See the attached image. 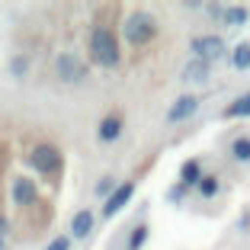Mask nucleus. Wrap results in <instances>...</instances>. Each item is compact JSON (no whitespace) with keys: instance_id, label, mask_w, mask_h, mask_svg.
<instances>
[{"instance_id":"obj_9","label":"nucleus","mask_w":250,"mask_h":250,"mask_svg":"<svg viewBox=\"0 0 250 250\" xmlns=\"http://www.w3.org/2000/svg\"><path fill=\"white\" fill-rule=\"evenodd\" d=\"M96 135H100V141H116L119 135H122V119L106 116L103 122H100V128H96Z\"/></svg>"},{"instance_id":"obj_22","label":"nucleus","mask_w":250,"mask_h":250,"mask_svg":"<svg viewBox=\"0 0 250 250\" xmlns=\"http://www.w3.org/2000/svg\"><path fill=\"white\" fill-rule=\"evenodd\" d=\"M0 250H7V244H3V234H0Z\"/></svg>"},{"instance_id":"obj_1","label":"nucleus","mask_w":250,"mask_h":250,"mask_svg":"<svg viewBox=\"0 0 250 250\" xmlns=\"http://www.w3.org/2000/svg\"><path fill=\"white\" fill-rule=\"evenodd\" d=\"M90 55L100 67H116L119 64V42L109 26H96L90 32Z\"/></svg>"},{"instance_id":"obj_4","label":"nucleus","mask_w":250,"mask_h":250,"mask_svg":"<svg viewBox=\"0 0 250 250\" xmlns=\"http://www.w3.org/2000/svg\"><path fill=\"white\" fill-rule=\"evenodd\" d=\"M192 55H196V61H202V64H212V61L225 58V42H221L218 36L192 39Z\"/></svg>"},{"instance_id":"obj_3","label":"nucleus","mask_w":250,"mask_h":250,"mask_svg":"<svg viewBox=\"0 0 250 250\" xmlns=\"http://www.w3.org/2000/svg\"><path fill=\"white\" fill-rule=\"evenodd\" d=\"M29 164L39 173H55V170H61V151L55 145H36L29 154Z\"/></svg>"},{"instance_id":"obj_19","label":"nucleus","mask_w":250,"mask_h":250,"mask_svg":"<svg viewBox=\"0 0 250 250\" xmlns=\"http://www.w3.org/2000/svg\"><path fill=\"white\" fill-rule=\"evenodd\" d=\"M112 192H116V186H112V180H109V177H103V180H100V183H96V196L109 199Z\"/></svg>"},{"instance_id":"obj_5","label":"nucleus","mask_w":250,"mask_h":250,"mask_svg":"<svg viewBox=\"0 0 250 250\" xmlns=\"http://www.w3.org/2000/svg\"><path fill=\"white\" fill-rule=\"evenodd\" d=\"M135 196V183H122L116 186V192H112L109 199H106V206H103V215L106 218H112V215H119L125 206H128V199Z\"/></svg>"},{"instance_id":"obj_11","label":"nucleus","mask_w":250,"mask_h":250,"mask_svg":"<svg viewBox=\"0 0 250 250\" xmlns=\"http://www.w3.org/2000/svg\"><path fill=\"white\" fill-rule=\"evenodd\" d=\"M221 20L231 22V26H241V22L250 20V13H247V7H244V3H231V7H225V16H221Z\"/></svg>"},{"instance_id":"obj_12","label":"nucleus","mask_w":250,"mask_h":250,"mask_svg":"<svg viewBox=\"0 0 250 250\" xmlns=\"http://www.w3.org/2000/svg\"><path fill=\"white\" fill-rule=\"evenodd\" d=\"M180 180H183V186H192L202 180V167H199V161H186L183 167H180Z\"/></svg>"},{"instance_id":"obj_16","label":"nucleus","mask_w":250,"mask_h":250,"mask_svg":"<svg viewBox=\"0 0 250 250\" xmlns=\"http://www.w3.org/2000/svg\"><path fill=\"white\" fill-rule=\"evenodd\" d=\"M196 186H199V196H202V199H212L215 192H218V180H215V177H202Z\"/></svg>"},{"instance_id":"obj_18","label":"nucleus","mask_w":250,"mask_h":250,"mask_svg":"<svg viewBox=\"0 0 250 250\" xmlns=\"http://www.w3.org/2000/svg\"><path fill=\"white\" fill-rule=\"evenodd\" d=\"M231 151H234V157H237V161H250V138H237Z\"/></svg>"},{"instance_id":"obj_14","label":"nucleus","mask_w":250,"mask_h":250,"mask_svg":"<svg viewBox=\"0 0 250 250\" xmlns=\"http://www.w3.org/2000/svg\"><path fill=\"white\" fill-rule=\"evenodd\" d=\"M231 64L237 67V71H247L250 67V42H241L234 48V55H231Z\"/></svg>"},{"instance_id":"obj_6","label":"nucleus","mask_w":250,"mask_h":250,"mask_svg":"<svg viewBox=\"0 0 250 250\" xmlns=\"http://www.w3.org/2000/svg\"><path fill=\"white\" fill-rule=\"evenodd\" d=\"M55 67H58L61 81H81V77H83V64H81V58H77V55H71V52L58 55Z\"/></svg>"},{"instance_id":"obj_21","label":"nucleus","mask_w":250,"mask_h":250,"mask_svg":"<svg viewBox=\"0 0 250 250\" xmlns=\"http://www.w3.org/2000/svg\"><path fill=\"white\" fill-rule=\"evenodd\" d=\"M22 71H26V61L16 58V61H13V74H22Z\"/></svg>"},{"instance_id":"obj_17","label":"nucleus","mask_w":250,"mask_h":250,"mask_svg":"<svg viewBox=\"0 0 250 250\" xmlns=\"http://www.w3.org/2000/svg\"><path fill=\"white\" fill-rule=\"evenodd\" d=\"M147 241V225H138V228L132 231V237H128V250H141Z\"/></svg>"},{"instance_id":"obj_20","label":"nucleus","mask_w":250,"mask_h":250,"mask_svg":"<svg viewBox=\"0 0 250 250\" xmlns=\"http://www.w3.org/2000/svg\"><path fill=\"white\" fill-rule=\"evenodd\" d=\"M48 250H71V241H67V237H55V241L48 244Z\"/></svg>"},{"instance_id":"obj_2","label":"nucleus","mask_w":250,"mask_h":250,"mask_svg":"<svg viewBox=\"0 0 250 250\" xmlns=\"http://www.w3.org/2000/svg\"><path fill=\"white\" fill-rule=\"evenodd\" d=\"M154 16L147 13H132L128 20H125V42L128 45H145L151 42V36H154Z\"/></svg>"},{"instance_id":"obj_7","label":"nucleus","mask_w":250,"mask_h":250,"mask_svg":"<svg viewBox=\"0 0 250 250\" xmlns=\"http://www.w3.org/2000/svg\"><path fill=\"white\" fill-rule=\"evenodd\" d=\"M199 109V96H180L177 103L167 109V122H183Z\"/></svg>"},{"instance_id":"obj_10","label":"nucleus","mask_w":250,"mask_h":250,"mask_svg":"<svg viewBox=\"0 0 250 250\" xmlns=\"http://www.w3.org/2000/svg\"><path fill=\"white\" fill-rule=\"evenodd\" d=\"M90 231H93V212H87V208H83V212L74 215V221H71V234L81 241V237H87Z\"/></svg>"},{"instance_id":"obj_8","label":"nucleus","mask_w":250,"mask_h":250,"mask_svg":"<svg viewBox=\"0 0 250 250\" xmlns=\"http://www.w3.org/2000/svg\"><path fill=\"white\" fill-rule=\"evenodd\" d=\"M39 199V192H36V183H32L29 177H16L13 180V202L16 206H32Z\"/></svg>"},{"instance_id":"obj_15","label":"nucleus","mask_w":250,"mask_h":250,"mask_svg":"<svg viewBox=\"0 0 250 250\" xmlns=\"http://www.w3.org/2000/svg\"><path fill=\"white\" fill-rule=\"evenodd\" d=\"M225 116H231V119H241V116H250V93H244L241 100H234V103L225 109Z\"/></svg>"},{"instance_id":"obj_13","label":"nucleus","mask_w":250,"mask_h":250,"mask_svg":"<svg viewBox=\"0 0 250 250\" xmlns=\"http://www.w3.org/2000/svg\"><path fill=\"white\" fill-rule=\"evenodd\" d=\"M206 77H208V64H202V61H196V58H192L189 64H186V71H183V81H189V83L206 81Z\"/></svg>"}]
</instances>
